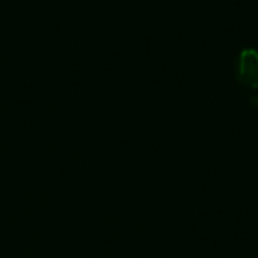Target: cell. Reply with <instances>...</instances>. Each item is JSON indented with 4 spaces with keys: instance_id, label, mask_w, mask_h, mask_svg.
<instances>
[{
    "instance_id": "obj_1",
    "label": "cell",
    "mask_w": 258,
    "mask_h": 258,
    "mask_svg": "<svg viewBox=\"0 0 258 258\" xmlns=\"http://www.w3.org/2000/svg\"><path fill=\"white\" fill-rule=\"evenodd\" d=\"M237 80L251 89L258 88V51L254 48H245L239 54L237 62Z\"/></svg>"
}]
</instances>
